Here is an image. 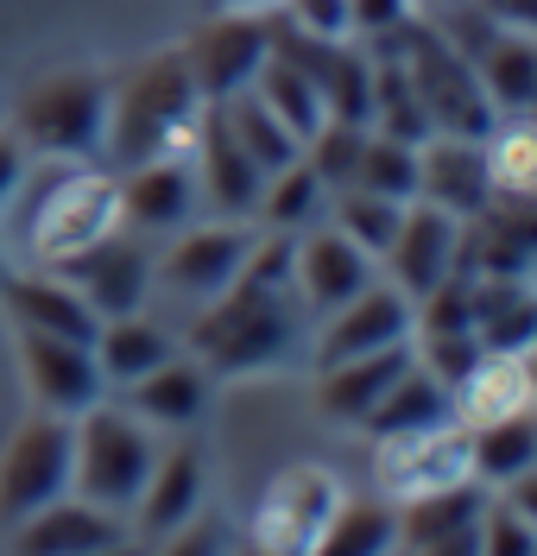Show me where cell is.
Here are the masks:
<instances>
[{"label": "cell", "instance_id": "cell-26", "mask_svg": "<svg viewBox=\"0 0 537 556\" xmlns=\"http://www.w3.org/2000/svg\"><path fill=\"white\" fill-rule=\"evenodd\" d=\"M537 380H532V354H481L462 380L449 386V405H456V424L474 430V424H494V417L532 412Z\"/></svg>", "mask_w": 537, "mask_h": 556}, {"label": "cell", "instance_id": "cell-3", "mask_svg": "<svg viewBox=\"0 0 537 556\" xmlns=\"http://www.w3.org/2000/svg\"><path fill=\"white\" fill-rule=\"evenodd\" d=\"M38 165H51L38 177V190L26 177L13 190V203H20V260L57 273L71 253H82V247H95L102 235L120 228V177L107 165H57V159H38Z\"/></svg>", "mask_w": 537, "mask_h": 556}, {"label": "cell", "instance_id": "cell-50", "mask_svg": "<svg viewBox=\"0 0 537 556\" xmlns=\"http://www.w3.org/2000/svg\"><path fill=\"white\" fill-rule=\"evenodd\" d=\"M424 7H430V13H436V7H456V0H424Z\"/></svg>", "mask_w": 537, "mask_h": 556}, {"label": "cell", "instance_id": "cell-33", "mask_svg": "<svg viewBox=\"0 0 537 556\" xmlns=\"http://www.w3.org/2000/svg\"><path fill=\"white\" fill-rule=\"evenodd\" d=\"M487 493H494V486L456 481V486H436V493H418V500H405V506H398V551H418V544H430V538L468 531V525L481 519Z\"/></svg>", "mask_w": 537, "mask_h": 556}, {"label": "cell", "instance_id": "cell-46", "mask_svg": "<svg viewBox=\"0 0 537 556\" xmlns=\"http://www.w3.org/2000/svg\"><path fill=\"white\" fill-rule=\"evenodd\" d=\"M474 525H481V519H474ZM474 525H468V531H449V538H430V544H418V551H405V556H481Z\"/></svg>", "mask_w": 537, "mask_h": 556}, {"label": "cell", "instance_id": "cell-40", "mask_svg": "<svg viewBox=\"0 0 537 556\" xmlns=\"http://www.w3.org/2000/svg\"><path fill=\"white\" fill-rule=\"evenodd\" d=\"M474 544H481V556H537V525H532V513H519L512 500L487 493L481 525H474Z\"/></svg>", "mask_w": 537, "mask_h": 556}, {"label": "cell", "instance_id": "cell-20", "mask_svg": "<svg viewBox=\"0 0 537 556\" xmlns=\"http://www.w3.org/2000/svg\"><path fill=\"white\" fill-rule=\"evenodd\" d=\"M203 493H209V455H203V443L183 430V443L152 462L140 500H133V538L152 544V538L178 531L183 519H196V513H203Z\"/></svg>", "mask_w": 537, "mask_h": 556}, {"label": "cell", "instance_id": "cell-51", "mask_svg": "<svg viewBox=\"0 0 537 556\" xmlns=\"http://www.w3.org/2000/svg\"><path fill=\"white\" fill-rule=\"evenodd\" d=\"M7 266H13V260H7V241H0V273H7Z\"/></svg>", "mask_w": 537, "mask_h": 556}, {"label": "cell", "instance_id": "cell-10", "mask_svg": "<svg viewBox=\"0 0 537 556\" xmlns=\"http://www.w3.org/2000/svg\"><path fill=\"white\" fill-rule=\"evenodd\" d=\"M474 481L468 468V430L449 424H430V430H398V437H373V493H386L393 506L436 493V486Z\"/></svg>", "mask_w": 537, "mask_h": 556}, {"label": "cell", "instance_id": "cell-6", "mask_svg": "<svg viewBox=\"0 0 537 556\" xmlns=\"http://www.w3.org/2000/svg\"><path fill=\"white\" fill-rule=\"evenodd\" d=\"M152 462H158V443L127 405H89L71 417V493L127 519Z\"/></svg>", "mask_w": 537, "mask_h": 556}, {"label": "cell", "instance_id": "cell-17", "mask_svg": "<svg viewBox=\"0 0 537 556\" xmlns=\"http://www.w3.org/2000/svg\"><path fill=\"white\" fill-rule=\"evenodd\" d=\"M57 273L71 278L76 291H82V304L102 316H133L145 311V298H152V253H145L133 235H102L95 247H82V253H71Z\"/></svg>", "mask_w": 537, "mask_h": 556}, {"label": "cell", "instance_id": "cell-2", "mask_svg": "<svg viewBox=\"0 0 537 556\" xmlns=\"http://www.w3.org/2000/svg\"><path fill=\"white\" fill-rule=\"evenodd\" d=\"M196 121H203V89L183 64V51H152L127 83H114L102 165L133 172L145 159H183L196 139Z\"/></svg>", "mask_w": 537, "mask_h": 556}, {"label": "cell", "instance_id": "cell-31", "mask_svg": "<svg viewBox=\"0 0 537 556\" xmlns=\"http://www.w3.org/2000/svg\"><path fill=\"white\" fill-rule=\"evenodd\" d=\"M468 468L481 486H506L519 475H537V412H512L468 430Z\"/></svg>", "mask_w": 537, "mask_h": 556}, {"label": "cell", "instance_id": "cell-36", "mask_svg": "<svg viewBox=\"0 0 537 556\" xmlns=\"http://www.w3.org/2000/svg\"><path fill=\"white\" fill-rule=\"evenodd\" d=\"M329 208V190H322V177L304 165V159H291L285 172L266 177V190H259V222L266 228H279V235H304V228H317V215Z\"/></svg>", "mask_w": 537, "mask_h": 556}, {"label": "cell", "instance_id": "cell-1", "mask_svg": "<svg viewBox=\"0 0 537 556\" xmlns=\"http://www.w3.org/2000/svg\"><path fill=\"white\" fill-rule=\"evenodd\" d=\"M304 304L297 291L279 285H253L234 278L221 298H209L196 323H190V354L209 367V380H253V374H272L285 367L291 354L304 348Z\"/></svg>", "mask_w": 537, "mask_h": 556}, {"label": "cell", "instance_id": "cell-45", "mask_svg": "<svg viewBox=\"0 0 537 556\" xmlns=\"http://www.w3.org/2000/svg\"><path fill=\"white\" fill-rule=\"evenodd\" d=\"M26 165H33V159H26V146H20V139H13L7 127H0V208L13 203V190H20Z\"/></svg>", "mask_w": 537, "mask_h": 556}, {"label": "cell", "instance_id": "cell-28", "mask_svg": "<svg viewBox=\"0 0 537 556\" xmlns=\"http://www.w3.org/2000/svg\"><path fill=\"white\" fill-rule=\"evenodd\" d=\"M89 348H95V367H102L107 392H127L133 380H145L152 367H165L178 354V336L165 323H152L145 311H133V316H107Z\"/></svg>", "mask_w": 537, "mask_h": 556}, {"label": "cell", "instance_id": "cell-27", "mask_svg": "<svg viewBox=\"0 0 537 556\" xmlns=\"http://www.w3.org/2000/svg\"><path fill=\"white\" fill-rule=\"evenodd\" d=\"M468 298H474V342H481V354H532L537 342L532 278H468Z\"/></svg>", "mask_w": 537, "mask_h": 556}, {"label": "cell", "instance_id": "cell-49", "mask_svg": "<svg viewBox=\"0 0 537 556\" xmlns=\"http://www.w3.org/2000/svg\"><path fill=\"white\" fill-rule=\"evenodd\" d=\"M228 556H272V551H259V544H247V538H241V544H228Z\"/></svg>", "mask_w": 537, "mask_h": 556}, {"label": "cell", "instance_id": "cell-16", "mask_svg": "<svg viewBox=\"0 0 537 556\" xmlns=\"http://www.w3.org/2000/svg\"><path fill=\"white\" fill-rule=\"evenodd\" d=\"M120 538H133V525L120 513H107L82 493H57L51 506L26 513L0 538V556H82V551H102V544H120Z\"/></svg>", "mask_w": 537, "mask_h": 556}, {"label": "cell", "instance_id": "cell-39", "mask_svg": "<svg viewBox=\"0 0 537 556\" xmlns=\"http://www.w3.org/2000/svg\"><path fill=\"white\" fill-rule=\"evenodd\" d=\"M355 190L393 197V203H418V146H405V139L367 127L360 159H355Z\"/></svg>", "mask_w": 537, "mask_h": 556}, {"label": "cell", "instance_id": "cell-7", "mask_svg": "<svg viewBox=\"0 0 537 556\" xmlns=\"http://www.w3.org/2000/svg\"><path fill=\"white\" fill-rule=\"evenodd\" d=\"M57 493H71V417L33 412L0 450V538Z\"/></svg>", "mask_w": 537, "mask_h": 556}, {"label": "cell", "instance_id": "cell-8", "mask_svg": "<svg viewBox=\"0 0 537 556\" xmlns=\"http://www.w3.org/2000/svg\"><path fill=\"white\" fill-rule=\"evenodd\" d=\"M348 486L335 481V468H322V462H291L285 475H272L266 493H259V506H253L247 519V544L272 556H304L317 544L322 519L335 513V500H342Z\"/></svg>", "mask_w": 537, "mask_h": 556}, {"label": "cell", "instance_id": "cell-5", "mask_svg": "<svg viewBox=\"0 0 537 556\" xmlns=\"http://www.w3.org/2000/svg\"><path fill=\"white\" fill-rule=\"evenodd\" d=\"M373 51H386V58L405 64L411 89H418V102H424L430 134H462V139H487L494 134L500 114H494V102H487V89H481L474 64H468L436 26H424L418 13H411L398 33L373 38Z\"/></svg>", "mask_w": 537, "mask_h": 556}, {"label": "cell", "instance_id": "cell-37", "mask_svg": "<svg viewBox=\"0 0 537 556\" xmlns=\"http://www.w3.org/2000/svg\"><path fill=\"white\" fill-rule=\"evenodd\" d=\"M481 152H487L494 197H532L537 190V134H532L525 114H500L494 134L481 139Z\"/></svg>", "mask_w": 537, "mask_h": 556}, {"label": "cell", "instance_id": "cell-44", "mask_svg": "<svg viewBox=\"0 0 537 556\" xmlns=\"http://www.w3.org/2000/svg\"><path fill=\"white\" fill-rule=\"evenodd\" d=\"M481 20H494L500 33H537V0H468Z\"/></svg>", "mask_w": 537, "mask_h": 556}, {"label": "cell", "instance_id": "cell-13", "mask_svg": "<svg viewBox=\"0 0 537 556\" xmlns=\"http://www.w3.org/2000/svg\"><path fill=\"white\" fill-rule=\"evenodd\" d=\"M537 215L532 197H494L456 228V273L462 278H532Z\"/></svg>", "mask_w": 537, "mask_h": 556}, {"label": "cell", "instance_id": "cell-34", "mask_svg": "<svg viewBox=\"0 0 537 556\" xmlns=\"http://www.w3.org/2000/svg\"><path fill=\"white\" fill-rule=\"evenodd\" d=\"M221 114H228V127H234V139L247 146V159L259 165V172H285L291 159H304V139L291 134L285 121L272 114V108L259 102L253 89H241V96H221Z\"/></svg>", "mask_w": 537, "mask_h": 556}, {"label": "cell", "instance_id": "cell-43", "mask_svg": "<svg viewBox=\"0 0 537 556\" xmlns=\"http://www.w3.org/2000/svg\"><path fill=\"white\" fill-rule=\"evenodd\" d=\"M411 20V0H348V26L360 38H386Z\"/></svg>", "mask_w": 537, "mask_h": 556}, {"label": "cell", "instance_id": "cell-32", "mask_svg": "<svg viewBox=\"0 0 537 556\" xmlns=\"http://www.w3.org/2000/svg\"><path fill=\"white\" fill-rule=\"evenodd\" d=\"M449 417H456V405H449V386L411 361V367L386 386V399L367 412V424H360V430H367V437H398V430H430V424H449Z\"/></svg>", "mask_w": 537, "mask_h": 556}, {"label": "cell", "instance_id": "cell-30", "mask_svg": "<svg viewBox=\"0 0 537 556\" xmlns=\"http://www.w3.org/2000/svg\"><path fill=\"white\" fill-rule=\"evenodd\" d=\"M468 64L481 76L494 114H532V102H537V45H532V33H500V26H494V33L468 51Z\"/></svg>", "mask_w": 537, "mask_h": 556}, {"label": "cell", "instance_id": "cell-23", "mask_svg": "<svg viewBox=\"0 0 537 556\" xmlns=\"http://www.w3.org/2000/svg\"><path fill=\"white\" fill-rule=\"evenodd\" d=\"M0 304L13 316V329H38V336H76V342H95V329H102V316L82 304V291H76L64 273H0Z\"/></svg>", "mask_w": 537, "mask_h": 556}, {"label": "cell", "instance_id": "cell-4", "mask_svg": "<svg viewBox=\"0 0 537 556\" xmlns=\"http://www.w3.org/2000/svg\"><path fill=\"white\" fill-rule=\"evenodd\" d=\"M107 102H114V83L102 70H57V76H38L33 89L13 102V127L7 134L26 146V159L102 165Z\"/></svg>", "mask_w": 537, "mask_h": 556}, {"label": "cell", "instance_id": "cell-42", "mask_svg": "<svg viewBox=\"0 0 537 556\" xmlns=\"http://www.w3.org/2000/svg\"><path fill=\"white\" fill-rule=\"evenodd\" d=\"M285 13H272V20H285L291 33L304 38H348V0H279Z\"/></svg>", "mask_w": 537, "mask_h": 556}, {"label": "cell", "instance_id": "cell-14", "mask_svg": "<svg viewBox=\"0 0 537 556\" xmlns=\"http://www.w3.org/2000/svg\"><path fill=\"white\" fill-rule=\"evenodd\" d=\"M190 165H196V190H203V208L221 215V222H247L259 208V190H266V172L247 159V146L234 139L221 102H203V121H196V139H190Z\"/></svg>", "mask_w": 537, "mask_h": 556}, {"label": "cell", "instance_id": "cell-25", "mask_svg": "<svg viewBox=\"0 0 537 556\" xmlns=\"http://www.w3.org/2000/svg\"><path fill=\"white\" fill-rule=\"evenodd\" d=\"M411 361H418V354H411V342L373 348V354H355V361H329V367H317V412L329 417V424H348V430H360V424H367V412L386 399V386H393Z\"/></svg>", "mask_w": 537, "mask_h": 556}, {"label": "cell", "instance_id": "cell-22", "mask_svg": "<svg viewBox=\"0 0 537 556\" xmlns=\"http://www.w3.org/2000/svg\"><path fill=\"white\" fill-rule=\"evenodd\" d=\"M456 215H443V208L430 203H405V222H398L393 247L380 253V266H386V285H398L411 304L424 298L436 278L456 273Z\"/></svg>", "mask_w": 537, "mask_h": 556}, {"label": "cell", "instance_id": "cell-47", "mask_svg": "<svg viewBox=\"0 0 537 556\" xmlns=\"http://www.w3.org/2000/svg\"><path fill=\"white\" fill-rule=\"evenodd\" d=\"M215 13H272L279 0H209Z\"/></svg>", "mask_w": 537, "mask_h": 556}, {"label": "cell", "instance_id": "cell-21", "mask_svg": "<svg viewBox=\"0 0 537 556\" xmlns=\"http://www.w3.org/2000/svg\"><path fill=\"white\" fill-rule=\"evenodd\" d=\"M418 203L443 208L468 222L474 208L494 203V184H487V152L481 139H462V134H430L418 146Z\"/></svg>", "mask_w": 537, "mask_h": 556}, {"label": "cell", "instance_id": "cell-52", "mask_svg": "<svg viewBox=\"0 0 537 556\" xmlns=\"http://www.w3.org/2000/svg\"><path fill=\"white\" fill-rule=\"evenodd\" d=\"M393 556H405V551H393Z\"/></svg>", "mask_w": 537, "mask_h": 556}, {"label": "cell", "instance_id": "cell-15", "mask_svg": "<svg viewBox=\"0 0 537 556\" xmlns=\"http://www.w3.org/2000/svg\"><path fill=\"white\" fill-rule=\"evenodd\" d=\"M411 342V298L373 278L367 291H355L342 311L317 316V342H310V367H329V361H355V354H373V348H398Z\"/></svg>", "mask_w": 537, "mask_h": 556}, {"label": "cell", "instance_id": "cell-18", "mask_svg": "<svg viewBox=\"0 0 537 556\" xmlns=\"http://www.w3.org/2000/svg\"><path fill=\"white\" fill-rule=\"evenodd\" d=\"M373 278H380V266H373L342 228H304V235H297V253H291V291H297L304 316L342 311V304H348L355 291H367Z\"/></svg>", "mask_w": 537, "mask_h": 556}, {"label": "cell", "instance_id": "cell-11", "mask_svg": "<svg viewBox=\"0 0 537 556\" xmlns=\"http://www.w3.org/2000/svg\"><path fill=\"white\" fill-rule=\"evenodd\" d=\"M13 348H20V380H26L33 412L76 417V412H89V405L107 399V380H102V367H95V348L89 342L13 329Z\"/></svg>", "mask_w": 537, "mask_h": 556}, {"label": "cell", "instance_id": "cell-9", "mask_svg": "<svg viewBox=\"0 0 537 556\" xmlns=\"http://www.w3.org/2000/svg\"><path fill=\"white\" fill-rule=\"evenodd\" d=\"M247 247H253L247 222H221V215L215 222H190V228L171 235L165 253H152V291L183 298V304H209L241 278Z\"/></svg>", "mask_w": 537, "mask_h": 556}, {"label": "cell", "instance_id": "cell-12", "mask_svg": "<svg viewBox=\"0 0 537 556\" xmlns=\"http://www.w3.org/2000/svg\"><path fill=\"white\" fill-rule=\"evenodd\" d=\"M178 51L196 76V89H203V102H221V96H241L259 76L266 51H272V26H266V13H215Z\"/></svg>", "mask_w": 537, "mask_h": 556}, {"label": "cell", "instance_id": "cell-41", "mask_svg": "<svg viewBox=\"0 0 537 556\" xmlns=\"http://www.w3.org/2000/svg\"><path fill=\"white\" fill-rule=\"evenodd\" d=\"M228 525L209 519V513H196V519H183L178 531H165V538H152L145 556H228Z\"/></svg>", "mask_w": 537, "mask_h": 556}, {"label": "cell", "instance_id": "cell-35", "mask_svg": "<svg viewBox=\"0 0 537 556\" xmlns=\"http://www.w3.org/2000/svg\"><path fill=\"white\" fill-rule=\"evenodd\" d=\"M247 89H253V96H259L266 108H272V114H279V121H285L297 139H310L322 121H329V114H322L317 83H310L304 70L291 64V58H279V51H266V64H259V76H253Z\"/></svg>", "mask_w": 537, "mask_h": 556}, {"label": "cell", "instance_id": "cell-19", "mask_svg": "<svg viewBox=\"0 0 537 556\" xmlns=\"http://www.w3.org/2000/svg\"><path fill=\"white\" fill-rule=\"evenodd\" d=\"M120 177V222L133 235H178L203 215V190H196V165L183 159H145Z\"/></svg>", "mask_w": 537, "mask_h": 556}, {"label": "cell", "instance_id": "cell-48", "mask_svg": "<svg viewBox=\"0 0 537 556\" xmlns=\"http://www.w3.org/2000/svg\"><path fill=\"white\" fill-rule=\"evenodd\" d=\"M82 556H145L140 538H120V544H102V551H82Z\"/></svg>", "mask_w": 537, "mask_h": 556}, {"label": "cell", "instance_id": "cell-24", "mask_svg": "<svg viewBox=\"0 0 537 556\" xmlns=\"http://www.w3.org/2000/svg\"><path fill=\"white\" fill-rule=\"evenodd\" d=\"M209 367L196 361V354H171L165 367H152L145 380L127 386V412L140 417L145 430H165V437H183V430H196L203 417H209Z\"/></svg>", "mask_w": 537, "mask_h": 556}, {"label": "cell", "instance_id": "cell-38", "mask_svg": "<svg viewBox=\"0 0 537 556\" xmlns=\"http://www.w3.org/2000/svg\"><path fill=\"white\" fill-rule=\"evenodd\" d=\"M398 222H405V203H393V197H373V190H329V228H342L348 241L380 266V253L393 247Z\"/></svg>", "mask_w": 537, "mask_h": 556}, {"label": "cell", "instance_id": "cell-29", "mask_svg": "<svg viewBox=\"0 0 537 556\" xmlns=\"http://www.w3.org/2000/svg\"><path fill=\"white\" fill-rule=\"evenodd\" d=\"M398 551V506L386 493H342L322 519L317 544L304 556H393Z\"/></svg>", "mask_w": 537, "mask_h": 556}]
</instances>
